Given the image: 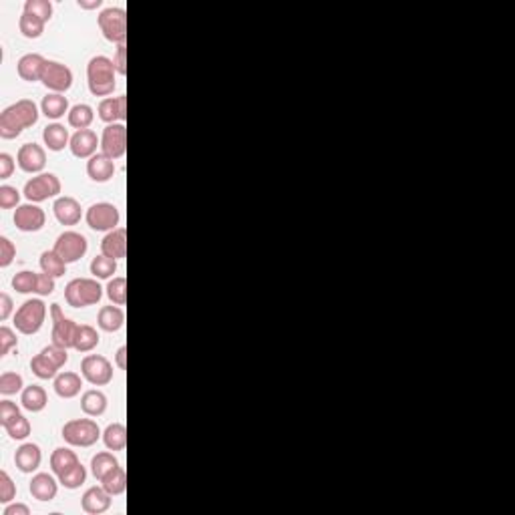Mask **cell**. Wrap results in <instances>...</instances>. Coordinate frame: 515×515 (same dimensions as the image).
<instances>
[{
  "instance_id": "cell-1",
  "label": "cell",
  "mask_w": 515,
  "mask_h": 515,
  "mask_svg": "<svg viewBox=\"0 0 515 515\" xmlns=\"http://www.w3.org/2000/svg\"><path fill=\"white\" fill-rule=\"evenodd\" d=\"M38 107L32 99H20L8 105L0 113V137L2 139H16L24 129L36 125L38 121Z\"/></svg>"
},
{
  "instance_id": "cell-2",
  "label": "cell",
  "mask_w": 515,
  "mask_h": 515,
  "mask_svg": "<svg viewBox=\"0 0 515 515\" xmlns=\"http://www.w3.org/2000/svg\"><path fill=\"white\" fill-rule=\"evenodd\" d=\"M87 83L89 91L93 97L111 95L117 87V69L113 64V59L105 55H97L87 64Z\"/></svg>"
},
{
  "instance_id": "cell-3",
  "label": "cell",
  "mask_w": 515,
  "mask_h": 515,
  "mask_svg": "<svg viewBox=\"0 0 515 515\" xmlns=\"http://www.w3.org/2000/svg\"><path fill=\"white\" fill-rule=\"evenodd\" d=\"M103 298V286L97 278H75L64 288V300L73 308H87Z\"/></svg>"
},
{
  "instance_id": "cell-4",
  "label": "cell",
  "mask_w": 515,
  "mask_h": 515,
  "mask_svg": "<svg viewBox=\"0 0 515 515\" xmlns=\"http://www.w3.org/2000/svg\"><path fill=\"white\" fill-rule=\"evenodd\" d=\"M97 24L109 43H115L117 47L127 45V13H125V8H119V6L103 8L97 16Z\"/></svg>"
},
{
  "instance_id": "cell-5",
  "label": "cell",
  "mask_w": 515,
  "mask_h": 515,
  "mask_svg": "<svg viewBox=\"0 0 515 515\" xmlns=\"http://www.w3.org/2000/svg\"><path fill=\"white\" fill-rule=\"evenodd\" d=\"M45 318H47V304L41 298H32V300L22 302L20 308L16 310L15 326L20 334L31 337L43 328Z\"/></svg>"
},
{
  "instance_id": "cell-6",
  "label": "cell",
  "mask_w": 515,
  "mask_h": 515,
  "mask_svg": "<svg viewBox=\"0 0 515 515\" xmlns=\"http://www.w3.org/2000/svg\"><path fill=\"white\" fill-rule=\"evenodd\" d=\"M101 437V427L93 418H73L63 427V439L73 447H93Z\"/></svg>"
},
{
  "instance_id": "cell-7",
  "label": "cell",
  "mask_w": 515,
  "mask_h": 515,
  "mask_svg": "<svg viewBox=\"0 0 515 515\" xmlns=\"http://www.w3.org/2000/svg\"><path fill=\"white\" fill-rule=\"evenodd\" d=\"M80 374L93 386H105L113 381V365L103 354H87L80 360Z\"/></svg>"
},
{
  "instance_id": "cell-8",
  "label": "cell",
  "mask_w": 515,
  "mask_h": 515,
  "mask_svg": "<svg viewBox=\"0 0 515 515\" xmlns=\"http://www.w3.org/2000/svg\"><path fill=\"white\" fill-rule=\"evenodd\" d=\"M61 193V179L55 174H38L24 183V195L31 204H41Z\"/></svg>"
},
{
  "instance_id": "cell-9",
  "label": "cell",
  "mask_w": 515,
  "mask_h": 515,
  "mask_svg": "<svg viewBox=\"0 0 515 515\" xmlns=\"http://www.w3.org/2000/svg\"><path fill=\"white\" fill-rule=\"evenodd\" d=\"M85 220H87V225L95 232H113L119 227L121 213L109 202H99V204H93L87 209Z\"/></svg>"
},
{
  "instance_id": "cell-10",
  "label": "cell",
  "mask_w": 515,
  "mask_h": 515,
  "mask_svg": "<svg viewBox=\"0 0 515 515\" xmlns=\"http://www.w3.org/2000/svg\"><path fill=\"white\" fill-rule=\"evenodd\" d=\"M50 316H52V344H59L66 351L73 348L79 324L66 318L63 308L59 304H50Z\"/></svg>"
},
{
  "instance_id": "cell-11",
  "label": "cell",
  "mask_w": 515,
  "mask_h": 515,
  "mask_svg": "<svg viewBox=\"0 0 515 515\" xmlns=\"http://www.w3.org/2000/svg\"><path fill=\"white\" fill-rule=\"evenodd\" d=\"M59 256L63 258L66 264H73V262H79L80 258L87 254L89 250V241L87 238L79 234V232H63L57 241H55V248H52Z\"/></svg>"
},
{
  "instance_id": "cell-12",
  "label": "cell",
  "mask_w": 515,
  "mask_h": 515,
  "mask_svg": "<svg viewBox=\"0 0 515 515\" xmlns=\"http://www.w3.org/2000/svg\"><path fill=\"white\" fill-rule=\"evenodd\" d=\"M101 153H105L113 161L121 160L127 153V127L125 123L107 125L101 135Z\"/></svg>"
},
{
  "instance_id": "cell-13",
  "label": "cell",
  "mask_w": 515,
  "mask_h": 515,
  "mask_svg": "<svg viewBox=\"0 0 515 515\" xmlns=\"http://www.w3.org/2000/svg\"><path fill=\"white\" fill-rule=\"evenodd\" d=\"M41 83L47 87L50 93H66L73 87V71L66 64L59 61H47L45 73Z\"/></svg>"
},
{
  "instance_id": "cell-14",
  "label": "cell",
  "mask_w": 515,
  "mask_h": 515,
  "mask_svg": "<svg viewBox=\"0 0 515 515\" xmlns=\"http://www.w3.org/2000/svg\"><path fill=\"white\" fill-rule=\"evenodd\" d=\"M13 222H15L16 230L20 232H41L45 224H47V213L45 209L38 208L36 204H22L15 209V216H13Z\"/></svg>"
},
{
  "instance_id": "cell-15",
  "label": "cell",
  "mask_w": 515,
  "mask_h": 515,
  "mask_svg": "<svg viewBox=\"0 0 515 515\" xmlns=\"http://www.w3.org/2000/svg\"><path fill=\"white\" fill-rule=\"evenodd\" d=\"M16 163L24 174H41L47 165V151L36 143L20 145L16 153Z\"/></svg>"
},
{
  "instance_id": "cell-16",
  "label": "cell",
  "mask_w": 515,
  "mask_h": 515,
  "mask_svg": "<svg viewBox=\"0 0 515 515\" xmlns=\"http://www.w3.org/2000/svg\"><path fill=\"white\" fill-rule=\"evenodd\" d=\"M99 119L107 125L123 123L127 119V95L107 97L99 103Z\"/></svg>"
},
{
  "instance_id": "cell-17",
  "label": "cell",
  "mask_w": 515,
  "mask_h": 515,
  "mask_svg": "<svg viewBox=\"0 0 515 515\" xmlns=\"http://www.w3.org/2000/svg\"><path fill=\"white\" fill-rule=\"evenodd\" d=\"M97 147H101V139L97 137L93 129H80L71 137V153L79 160H91L97 153Z\"/></svg>"
},
{
  "instance_id": "cell-18",
  "label": "cell",
  "mask_w": 515,
  "mask_h": 515,
  "mask_svg": "<svg viewBox=\"0 0 515 515\" xmlns=\"http://www.w3.org/2000/svg\"><path fill=\"white\" fill-rule=\"evenodd\" d=\"M45 66H47V59L38 52H27L18 59L16 63V73L18 77L27 83H36V80L43 79V73H45Z\"/></svg>"
},
{
  "instance_id": "cell-19",
  "label": "cell",
  "mask_w": 515,
  "mask_h": 515,
  "mask_svg": "<svg viewBox=\"0 0 515 515\" xmlns=\"http://www.w3.org/2000/svg\"><path fill=\"white\" fill-rule=\"evenodd\" d=\"M52 211H55V218L61 225H77L80 222V218H83L80 204L71 195L57 197L55 204H52Z\"/></svg>"
},
{
  "instance_id": "cell-20",
  "label": "cell",
  "mask_w": 515,
  "mask_h": 515,
  "mask_svg": "<svg viewBox=\"0 0 515 515\" xmlns=\"http://www.w3.org/2000/svg\"><path fill=\"white\" fill-rule=\"evenodd\" d=\"M111 498L105 489H103V485H99V487H89L85 493H83V498H80V507H83V512L85 514H91V515H99V514H105L109 507H111Z\"/></svg>"
},
{
  "instance_id": "cell-21",
  "label": "cell",
  "mask_w": 515,
  "mask_h": 515,
  "mask_svg": "<svg viewBox=\"0 0 515 515\" xmlns=\"http://www.w3.org/2000/svg\"><path fill=\"white\" fill-rule=\"evenodd\" d=\"M101 254L113 260H123L127 256V230L117 227L107 232V236L101 241Z\"/></svg>"
},
{
  "instance_id": "cell-22",
  "label": "cell",
  "mask_w": 515,
  "mask_h": 515,
  "mask_svg": "<svg viewBox=\"0 0 515 515\" xmlns=\"http://www.w3.org/2000/svg\"><path fill=\"white\" fill-rule=\"evenodd\" d=\"M43 461V451L36 443H22L15 453V465L22 473H34Z\"/></svg>"
},
{
  "instance_id": "cell-23",
  "label": "cell",
  "mask_w": 515,
  "mask_h": 515,
  "mask_svg": "<svg viewBox=\"0 0 515 515\" xmlns=\"http://www.w3.org/2000/svg\"><path fill=\"white\" fill-rule=\"evenodd\" d=\"M87 176L95 183H107L115 176V161L107 157L105 153H95L87 161Z\"/></svg>"
},
{
  "instance_id": "cell-24",
  "label": "cell",
  "mask_w": 515,
  "mask_h": 515,
  "mask_svg": "<svg viewBox=\"0 0 515 515\" xmlns=\"http://www.w3.org/2000/svg\"><path fill=\"white\" fill-rule=\"evenodd\" d=\"M31 495L38 501H52L59 493V481L48 473H36L31 479Z\"/></svg>"
},
{
  "instance_id": "cell-25",
  "label": "cell",
  "mask_w": 515,
  "mask_h": 515,
  "mask_svg": "<svg viewBox=\"0 0 515 515\" xmlns=\"http://www.w3.org/2000/svg\"><path fill=\"white\" fill-rule=\"evenodd\" d=\"M55 393L61 397V399H75L83 388V376L79 372H73V370H64L59 372L55 376Z\"/></svg>"
},
{
  "instance_id": "cell-26",
  "label": "cell",
  "mask_w": 515,
  "mask_h": 515,
  "mask_svg": "<svg viewBox=\"0 0 515 515\" xmlns=\"http://www.w3.org/2000/svg\"><path fill=\"white\" fill-rule=\"evenodd\" d=\"M97 324H99V328L105 330V332H117V330H121L123 324H125V312H123V308L117 304L103 306V308L99 310Z\"/></svg>"
},
{
  "instance_id": "cell-27",
  "label": "cell",
  "mask_w": 515,
  "mask_h": 515,
  "mask_svg": "<svg viewBox=\"0 0 515 515\" xmlns=\"http://www.w3.org/2000/svg\"><path fill=\"white\" fill-rule=\"evenodd\" d=\"M107 404H109V401H107L105 393L99 388H91L87 393H83V397H80V409L87 417H101L107 411Z\"/></svg>"
},
{
  "instance_id": "cell-28",
  "label": "cell",
  "mask_w": 515,
  "mask_h": 515,
  "mask_svg": "<svg viewBox=\"0 0 515 515\" xmlns=\"http://www.w3.org/2000/svg\"><path fill=\"white\" fill-rule=\"evenodd\" d=\"M43 141L50 151H63L64 147L71 145V135L69 129L61 123H50L43 131Z\"/></svg>"
},
{
  "instance_id": "cell-29",
  "label": "cell",
  "mask_w": 515,
  "mask_h": 515,
  "mask_svg": "<svg viewBox=\"0 0 515 515\" xmlns=\"http://www.w3.org/2000/svg\"><path fill=\"white\" fill-rule=\"evenodd\" d=\"M41 111L47 119H61L64 117V113L69 115L71 107H69V99L61 93H48L47 97H43V103H41Z\"/></svg>"
},
{
  "instance_id": "cell-30",
  "label": "cell",
  "mask_w": 515,
  "mask_h": 515,
  "mask_svg": "<svg viewBox=\"0 0 515 515\" xmlns=\"http://www.w3.org/2000/svg\"><path fill=\"white\" fill-rule=\"evenodd\" d=\"M20 402L27 411L31 413H41L45 407L48 404L47 390L41 385H31L22 388V395H20Z\"/></svg>"
},
{
  "instance_id": "cell-31",
  "label": "cell",
  "mask_w": 515,
  "mask_h": 515,
  "mask_svg": "<svg viewBox=\"0 0 515 515\" xmlns=\"http://www.w3.org/2000/svg\"><path fill=\"white\" fill-rule=\"evenodd\" d=\"M79 457H77V453L71 449H66V447H59V449L52 451V455H50V469H52V473L59 477V475H63L66 473L69 469H73L75 465H79Z\"/></svg>"
},
{
  "instance_id": "cell-32",
  "label": "cell",
  "mask_w": 515,
  "mask_h": 515,
  "mask_svg": "<svg viewBox=\"0 0 515 515\" xmlns=\"http://www.w3.org/2000/svg\"><path fill=\"white\" fill-rule=\"evenodd\" d=\"M103 443L109 451H123L127 447V429L123 423H111L103 431Z\"/></svg>"
},
{
  "instance_id": "cell-33",
  "label": "cell",
  "mask_w": 515,
  "mask_h": 515,
  "mask_svg": "<svg viewBox=\"0 0 515 515\" xmlns=\"http://www.w3.org/2000/svg\"><path fill=\"white\" fill-rule=\"evenodd\" d=\"M99 483L103 485V489H105L109 495H113V498L123 495L125 489H127V473H125L123 467L119 465L117 469H113L109 475H105Z\"/></svg>"
},
{
  "instance_id": "cell-34",
  "label": "cell",
  "mask_w": 515,
  "mask_h": 515,
  "mask_svg": "<svg viewBox=\"0 0 515 515\" xmlns=\"http://www.w3.org/2000/svg\"><path fill=\"white\" fill-rule=\"evenodd\" d=\"M99 340H101V337H99L97 328H93L91 324H79L73 348L79 353H91L93 348L99 346Z\"/></svg>"
},
{
  "instance_id": "cell-35",
  "label": "cell",
  "mask_w": 515,
  "mask_h": 515,
  "mask_svg": "<svg viewBox=\"0 0 515 515\" xmlns=\"http://www.w3.org/2000/svg\"><path fill=\"white\" fill-rule=\"evenodd\" d=\"M93 119H95V111L87 103H79V105L71 107V111H69V125L73 129H77V131L91 127Z\"/></svg>"
},
{
  "instance_id": "cell-36",
  "label": "cell",
  "mask_w": 515,
  "mask_h": 515,
  "mask_svg": "<svg viewBox=\"0 0 515 515\" xmlns=\"http://www.w3.org/2000/svg\"><path fill=\"white\" fill-rule=\"evenodd\" d=\"M117 467H119V461L109 451H101L91 459V471H93L97 481H101L105 475H109L113 469H117Z\"/></svg>"
},
{
  "instance_id": "cell-37",
  "label": "cell",
  "mask_w": 515,
  "mask_h": 515,
  "mask_svg": "<svg viewBox=\"0 0 515 515\" xmlns=\"http://www.w3.org/2000/svg\"><path fill=\"white\" fill-rule=\"evenodd\" d=\"M66 262H64L63 258L59 256L55 250H47V252H43L41 254V270L48 276H52V278H61L66 274Z\"/></svg>"
},
{
  "instance_id": "cell-38",
  "label": "cell",
  "mask_w": 515,
  "mask_h": 515,
  "mask_svg": "<svg viewBox=\"0 0 515 515\" xmlns=\"http://www.w3.org/2000/svg\"><path fill=\"white\" fill-rule=\"evenodd\" d=\"M31 370L34 376H38L41 381H48V379H55L59 374V367L48 360L43 353H38L36 356H32L31 360Z\"/></svg>"
},
{
  "instance_id": "cell-39",
  "label": "cell",
  "mask_w": 515,
  "mask_h": 515,
  "mask_svg": "<svg viewBox=\"0 0 515 515\" xmlns=\"http://www.w3.org/2000/svg\"><path fill=\"white\" fill-rule=\"evenodd\" d=\"M89 268H91L93 278H97V280H111V278H115L113 274L117 272V260L101 254V256H95L91 260Z\"/></svg>"
},
{
  "instance_id": "cell-40",
  "label": "cell",
  "mask_w": 515,
  "mask_h": 515,
  "mask_svg": "<svg viewBox=\"0 0 515 515\" xmlns=\"http://www.w3.org/2000/svg\"><path fill=\"white\" fill-rule=\"evenodd\" d=\"M45 24L47 22L43 18L29 15V13H22L20 20H18V31H20L22 36H27V38H38L45 32Z\"/></svg>"
},
{
  "instance_id": "cell-41",
  "label": "cell",
  "mask_w": 515,
  "mask_h": 515,
  "mask_svg": "<svg viewBox=\"0 0 515 515\" xmlns=\"http://www.w3.org/2000/svg\"><path fill=\"white\" fill-rule=\"evenodd\" d=\"M107 296L113 304L125 306L127 302V278L125 276H115L107 284Z\"/></svg>"
},
{
  "instance_id": "cell-42",
  "label": "cell",
  "mask_w": 515,
  "mask_h": 515,
  "mask_svg": "<svg viewBox=\"0 0 515 515\" xmlns=\"http://www.w3.org/2000/svg\"><path fill=\"white\" fill-rule=\"evenodd\" d=\"M22 388H24V381H22V376L18 372L6 370V372L0 374V395L10 397V395L20 393Z\"/></svg>"
},
{
  "instance_id": "cell-43",
  "label": "cell",
  "mask_w": 515,
  "mask_h": 515,
  "mask_svg": "<svg viewBox=\"0 0 515 515\" xmlns=\"http://www.w3.org/2000/svg\"><path fill=\"white\" fill-rule=\"evenodd\" d=\"M4 429H6V433L10 435V439H15V441H24V439L31 435V421L24 417V415H18V417H15L13 421H8V423L4 425Z\"/></svg>"
},
{
  "instance_id": "cell-44",
  "label": "cell",
  "mask_w": 515,
  "mask_h": 515,
  "mask_svg": "<svg viewBox=\"0 0 515 515\" xmlns=\"http://www.w3.org/2000/svg\"><path fill=\"white\" fill-rule=\"evenodd\" d=\"M85 479H87V469L83 467V463L69 469L63 475H59V483L63 485L64 489H79L80 485L85 483Z\"/></svg>"
},
{
  "instance_id": "cell-45",
  "label": "cell",
  "mask_w": 515,
  "mask_h": 515,
  "mask_svg": "<svg viewBox=\"0 0 515 515\" xmlns=\"http://www.w3.org/2000/svg\"><path fill=\"white\" fill-rule=\"evenodd\" d=\"M36 280H38V274L22 270L13 278V288L20 294H31V292H36Z\"/></svg>"
},
{
  "instance_id": "cell-46",
  "label": "cell",
  "mask_w": 515,
  "mask_h": 515,
  "mask_svg": "<svg viewBox=\"0 0 515 515\" xmlns=\"http://www.w3.org/2000/svg\"><path fill=\"white\" fill-rule=\"evenodd\" d=\"M22 13L38 16V18H43L45 22H48V20L52 18V2H50V0H27Z\"/></svg>"
},
{
  "instance_id": "cell-47",
  "label": "cell",
  "mask_w": 515,
  "mask_h": 515,
  "mask_svg": "<svg viewBox=\"0 0 515 515\" xmlns=\"http://www.w3.org/2000/svg\"><path fill=\"white\" fill-rule=\"evenodd\" d=\"M16 498V485L13 477L2 469L0 471V503H10Z\"/></svg>"
},
{
  "instance_id": "cell-48",
  "label": "cell",
  "mask_w": 515,
  "mask_h": 515,
  "mask_svg": "<svg viewBox=\"0 0 515 515\" xmlns=\"http://www.w3.org/2000/svg\"><path fill=\"white\" fill-rule=\"evenodd\" d=\"M20 204V192L16 190L15 185H0V208L10 209L18 208Z\"/></svg>"
},
{
  "instance_id": "cell-49",
  "label": "cell",
  "mask_w": 515,
  "mask_h": 515,
  "mask_svg": "<svg viewBox=\"0 0 515 515\" xmlns=\"http://www.w3.org/2000/svg\"><path fill=\"white\" fill-rule=\"evenodd\" d=\"M41 353L45 354L47 356L48 360H52L59 369H63L64 365L69 362V354H66V348H63V346H59V344H48V346H45Z\"/></svg>"
},
{
  "instance_id": "cell-50",
  "label": "cell",
  "mask_w": 515,
  "mask_h": 515,
  "mask_svg": "<svg viewBox=\"0 0 515 515\" xmlns=\"http://www.w3.org/2000/svg\"><path fill=\"white\" fill-rule=\"evenodd\" d=\"M16 258V246L6 236H0V268H8Z\"/></svg>"
},
{
  "instance_id": "cell-51",
  "label": "cell",
  "mask_w": 515,
  "mask_h": 515,
  "mask_svg": "<svg viewBox=\"0 0 515 515\" xmlns=\"http://www.w3.org/2000/svg\"><path fill=\"white\" fill-rule=\"evenodd\" d=\"M18 346V338L16 332L8 326H0V356H6L10 353V348Z\"/></svg>"
},
{
  "instance_id": "cell-52",
  "label": "cell",
  "mask_w": 515,
  "mask_h": 515,
  "mask_svg": "<svg viewBox=\"0 0 515 515\" xmlns=\"http://www.w3.org/2000/svg\"><path fill=\"white\" fill-rule=\"evenodd\" d=\"M57 278H52V276H48V274H38V280H36V292L34 294H38V296H50L55 288H57V282H55Z\"/></svg>"
},
{
  "instance_id": "cell-53",
  "label": "cell",
  "mask_w": 515,
  "mask_h": 515,
  "mask_svg": "<svg viewBox=\"0 0 515 515\" xmlns=\"http://www.w3.org/2000/svg\"><path fill=\"white\" fill-rule=\"evenodd\" d=\"M20 415V409L13 401H0V425L4 427L8 421Z\"/></svg>"
},
{
  "instance_id": "cell-54",
  "label": "cell",
  "mask_w": 515,
  "mask_h": 515,
  "mask_svg": "<svg viewBox=\"0 0 515 515\" xmlns=\"http://www.w3.org/2000/svg\"><path fill=\"white\" fill-rule=\"evenodd\" d=\"M113 64L117 69L119 75H127V45H119L115 50V57H113Z\"/></svg>"
},
{
  "instance_id": "cell-55",
  "label": "cell",
  "mask_w": 515,
  "mask_h": 515,
  "mask_svg": "<svg viewBox=\"0 0 515 515\" xmlns=\"http://www.w3.org/2000/svg\"><path fill=\"white\" fill-rule=\"evenodd\" d=\"M15 171V160L10 153H0V179H8Z\"/></svg>"
},
{
  "instance_id": "cell-56",
  "label": "cell",
  "mask_w": 515,
  "mask_h": 515,
  "mask_svg": "<svg viewBox=\"0 0 515 515\" xmlns=\"http://www.w3.org/2000/svg\"><path fill=\"white\" fill-rule=\"evenodd\" d=\"M13 308H15L13 298H10L6 292H2V294H0V320L2 322L8 320V316L13 314Z\"/></svg>"
},
{
  "instance_id": "cell-57",
  "label": "cell",
  "mask_w": 515,
  "mask_h": 515,
  "mask_svg": "<svg viewBox=\"0 0 515 515\" xmlns=\"http://www.w3.org/2000/svg\"><path fill=\"white\" fill-rule=\"evenodd\" d=\"M2 515H31V509H29V505H24V503H8L6 507H4V512Z\"/></svg>"
},
{
  "instance_id": "cell-58",
  "label": "cell",
  "mask_w": 515,
  "mask_h": 515,
  "mask_svg": "<svg viewBox=\"0 0 515 515\" xmlns=\"http://www.w3.org/2000/svg\"><path fill=\"white\" fill-rule=\"evenodd\" d=\"M115 362H117V367L121 370L127 369V346H125V344L119 346V351L115 354Z\"/></svg>"
},
{
  "instance_id": "cell-59",
  "label": "cell",
  "mask_w": 515,
  "mask_h": 515,
  "mask_svg": "<svg viewBox=\"0 0 515 515\" xmlns=\"http://www.w3.org/2000/svg\"><path fill=\"white\" fill-rule=\"evenodd\" d=\"M77 4H79V8H85V10H93V8H101V4H103V0H91V2H85V0H79Z\"/></svg>"
}]
</instances>
